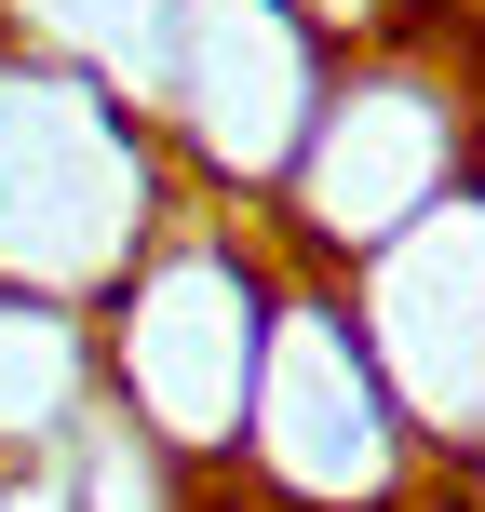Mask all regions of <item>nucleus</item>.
<instances>
[{"label":"nucleus","mask_w":485,"mask_h":512,"mask_svg":"<svg viewBox=\"0 0 485 512\" xmlns=\"http://www.w3.org/2000/svg\"><path fill=\"white\" fill-rule=\"evenodd\" d=\"M283 297L243 270L230 230H162L122 270V310H108V378L149 418L176 459H230L256 432V364H270Z\"/></svg>","instance_id":"1"},{"label":"nucleus","mask_w":485,"mask_h":512,"mask_svg":"<svg viewBox=\"0 0 485 512\" xmlns=\"http://www.w3.org/2000/svg\"><path fill=\"white\" fill-rule=\"evenodd\" d=\"M243 445L270 459V486H297L324 512H378L405 486V418H391V391H378V337H364L351 310H324V297H283Z\"/></svg>","instance_id":"2"},{"label":"nucleus","mask_w":485,"mask_h":512,"mask_svg":"<svg viewBox=\"0 0 485 512\" xmlns=\"http://www.w3.org/2000/svg\"><path fill=\"white\" fill-rule=\"evenodd\" d=\"M445 189H459V108H445L432 81L364 68V81H337V95L310 108V149H297V216H310L324 243L378 256L391 230H418Z\"/></svg>","instance_id":"3"}]
</instances>
